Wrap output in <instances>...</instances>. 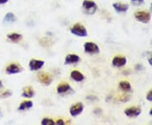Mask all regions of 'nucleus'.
Wrapping results in <instances>:
<instances>
[{
	"instance_id": "28",
	"label": "nucleus",
	"mask_w": 152,
	"mask_h": 125,
	"mask_svg": "<svg viewBox=\"0 0 152 125\" xmlns=\"http://www.w3.org/2000/svg\"><path fill=\"white\" fill-rule=\"evenodd\" d=\"M150 115H151V116H152V107H151V109L150 110Z\"/></svg>"
},
{
	"instance_id": "27",
	"label": "nucleus",
	"mask_w": 152,
	"mask_h": 125,
	"mask_svg": "<svg viewBox=\"0 0 152 125\" xmlns=\"http://www.w3.org/2000/svg\"><path fill=\"white\" fill-rule=\"evenodd\" d=\"M3 87V81L2 80H0V89Z\"/></svg>"
},
{
	"instance_id": "6",
	"label": "nucleus",
	"mask_w": 152,
	"mask_h": 125,
	"mask_svg": "<svg viewBox=\"0 0 152 125\" xmlns=\"http://www.w3.org/2000/svg\"><path fill=\"white\" fill-rule=\"evenodd\" d=\"M44 61L41 59H33L30 60L29 62V68L32 71H37L39 69H41L44 66Z\"/></svg>"
},
{
	"instance_id": "29",
	"label": "nucleus",
	"mask_w": 152,
	"mask_h": 125,
	"mask_svg": "<svg viewBox=\"0 0 152 125\" xmlns=\"http://www.w3.org/2000/svg\"><path fill=\"white\" fill-rule=\"evenodd\" d=\"M151 10H152V3H151Z\"/></svg>"
},
{
	"instance_id": "14",
	"label": "nucleus",
	"mask_w": 152,
	"mask_h": 125,
	"mask_svg": "<svg viewBox=\"0 0 152 125\" xmlns=\"http://www.w3.org/2000/svg\"><path fill=\"white\" fill-rule=\"evenodd\" d=\"M114 10L118 13H124L129 10V5L123 3H115L113 4Z\"/></svg>"
},
{
	"instance_id": "13",
	"label": "nucleus",
	"mask_w": 152,
	"mask_h": 125,
	"mask_svg": "<svg viewBox=\"0 0 152 125\" xmlns=\"http://www.w3.org/2000/svg\"><path fill=\"white\" fill-rule=\"evenodd\" d=\"M70 77L72 80H74L76 82H81L85 80V75L81 72L78 70H73L70 73Z\"/></svg>"
},
{
	"instance_id": "19",
	"label": "nucleus",
	"mask_w": 152,
	"mask_h": 125,
	"mask_svg": "<svg viewBox=\"0 0 152 125\" xmlns=\"http://www.w3.org/2000/svg\"><path fill=\"white\" fill-rule=\"evenodd\" d=\"M119 89L123 91H129L131 90L130 83L127 80H123L119 83Z\"/></svg>"
},
{
	"instance_id": "20",
	"label": "nucleus",
	"mask_w": 152,
	"mask_h": 125,
	"mask_svg": "<svg viewBox=\"0 0 152 125\" xmlns=\"http://www.w3.org/2000/svg\"><path fill=\"white\" fill-rule=\"evenodd\" d=\"M41 124L42 125H51V124H55V121H53L51 118H44L41 121Z\"/></svg>"
},
{
	"instance_id": "16",
	"label": "nucleus",
	"mask_w": 152,
	"mask_h": 125,
	"mask_svg": "<svg viewBox=\"0 0 152 125\" xmlns=\"http://www.w3.org/2000/svg\"><path fill=\"white\" fill-rule=\"evenodd\" d=\"M22 37H22L21 34H19V33L16 32L10 33V34L7 35V38L12 42H20L21 40Z\"/></svg>"
},
{
	"instance_id": "31",
	"label": "nucleus",
	"mask_w": 152,
	"mask_h": 125,
	"mask_svg": "<svg viewBox=\"0 0 152 125\" xmlns=\"http://www.w3.org/2000/svg\"><path fill=\"white\" fill-rule=\"evenodd\" d=\"M151 42H152V41H151Z\"/></svg>"
},
{
	"instance_id": "26",
	"label": "nucleus",
	"mask_w": 152,
	"mask_h": 125,
	"mask_svg": "<svg viewBox=\"0 0 152 125\" xmlns=\"http://www.w3.org/2000/svg\"><path fill=\"white\" fill-rule=\"evenodd\" d=\"M148 62H149V64H150L152 66V57H151V58H149Z\"/></svg>"
},
{
	"instance_id": "9",
	"label": "nucleus",
	"mask_w": 152,
	"mask_h": 125,
	"mask_svg": "<svg viewBox=\"0 0 152 125\" xmlns=\"http://www.w3.org/2000/svg\"><path fill=\"white\" fill-rule=\"evenodd\" d=\"M124 113L126 116L129 118H135L141 113V109L137 107H131L125 109Z\"/></svg>"
},
{
	"instance_id": "2",
	"label": "nucleus",
	"mask_w": 152,
	"mask_h": 125,
	"mask_svg": "<svg viewBox=\"0 0 152 125\" xmlns=\"http://www.w3.org/2000/svg\"><path fill=\"white\" fill-rule=\"evenodd\" d=\"M70 32L79 37H86L88 35L86 28L80 23H76L70 28Z\"/></svg>"
},
{
	"instance_id": "11",
	"label": "nucleus",
	"mask_w": 152,
	"mask_h": 125,
	"mask_svg": "<svg viewBox=\"0 0 152 125\" xmlns=\"http://www.w3.org/2000/svg\"><path fill=\"white\" fill-rule=\"evenodd\" d=\"M80 61V58L78 55L75 54V53H70V54H68L66 56L64 63H65V64H75L79 63Z\"/></svg>"
},
{
	"instance_id": "8",
	"label": "nucleus",
	"mask_w": 152,
	"mask_h": 125,
	"mask_svg": "<svg viewBox=\"0 0 152 125\" xmlns=\"http://www.w3.org/2000/svg\"><path fill=\"white\" fill-rule=\"evenodd\" d=\"M38 80L45 86H49L53 81V77L51 76V75L48 73L41 72L38 75Z\"/></svg>"
},
{
	"instance_id": "5",
	"label": "nucleus",
	"mask_w": 152,
	"mask_h": 125,
	"mask_svg": "<svg viewBox=\"0 0 152 125\" xmlns=\"http://www.w3.org/2000/svg\"><path fill=\"white\" fill-rule=\"evenodd\" d=\"M83 111H84V104L82 102H76L70 107L69 114L72 117H77L78 115L81 114Z\"/></svg>"
},
{
	"instance_id": "30",
	"label": "nucleus",
	"mask_w": 152,
	"mask_h": 125,
	"mask_svg": "<svg viewBox=\"0 0 152 125\" xmlns=\"http://www.w3.org/2000/svg\"><path fill=\"white\" fill-rule=\"evenodd\" d=\"M0 117H1V111H0Z\"/></svg>"
},
{
	"instance_id": "4",
	"label": "nucleus",
	"mask_w": 152,
	"mask_h": 125,
	"mask_svg": "<svg viewBox=\"0 0 152 125\" xmlns=\"http://www.w3.org/2000/svg\"><path fill=\"white\" fill-rule=\"evenodd\" d=\"M135 19L139 22H141L144 24H146L151 20V14L146 11H137L134 14Z\"/></svg>"
},
{
	"instance_id": "25",
	"label": "nucleus",
	"mask_w": 152,
	"mask_h": 125,
	"mask_svg": "<svg viewBox=\"0 0 152 125\" xmlns=\"http://www.w3.org/2000/svg\"><path fill=\"white\" fill-rule=\"evenodd\" d=\"M9 2V0H0V5H2V4H5Z\"/></svg>"
},
{
	"instance_id": "10",
	"label": "nucleus",
	"mask_w": 152,
	"mask_h": 125,
	"mask_svg": "<svg viewBox=\"0 0 152 125\" xmlns=\"http://www.w3.org/2000/svg\"><path fill=\"white\" fill-rule=\"evenodd\" d=\"M127 63V59L124 57H122V56H116L114 57L112 61V64L115 67H118V68H121V67H124Z\"/></svg>"
},
{
	"instance_id": "7",
	"label": "nucleus",
	"mask_w": 152,
	"mask_h": 125,
	"mask_svg": "<svg viewBox=\"0 0 152 125\" xmlns=\"http://www.w3.org/2000/svg\"><path fill=\"white\" fill-rule=\"evenodd\" d=\"M22 69H22V67L20 64L13 63V64H9L6 67L5 71L6 73L9 74V75H15V74L20 73Z\"/></svg>"
},
{
	"instance_id": "23",
	"label": "nucleus",
	"mask_w": 152,
	"mask_h": 125,
	"mask_svg": "<svg viewBox=\"0 0 152 125\" xmlns=\"http://www.w3.org/2000/svg\"><path fill=\"white\" fill-rule=\"evenodd\" d=\"M131 2H132L134 4H135V5H139V4L144 3V0H131Z\"/></svg>"
},
{
	"instance_id": "22",
	"label": "nucleus",
	"mask_w": 152,
	"mask_h": 125,
	"mask_svg": "<svg viewBox=\"0 0 152 125\" xmlns=\"http://www.w3.org/2000/svg\"><path fill=\"white\" fill-rule=\"evenodd\" d=\"M146 99L149 102H152V89L146 95Z\"/></svg>"
},
{
	"instance_id": "24",
	"label": "nucleus",
	"mask_w": 152,
	"mask_h": 125,
	"mask_svg": "<svg viewBox=\"0 0 152 125\" xmlns=\"http://www.w3.org/2000/svg\"><path fill=\"white\" fill-rule=\"evenodd\" d=\"M55 124L64 125L65 124V122H64V120L63 119H58L57 121H55Z\"/></svg>"
},
{
	"instance_id": "1",
	"label": "nucleus",
	"mask_w": 152,
	"mask_h": 125,
	"mask_svg": "<svg viewBox=\"0 0 152 125\" xmlns=\"http://www.w3.org/2000/svg\"><path fill=\"white\" fill-rule=\"evenodd\" d=\"M82 8L84 12L89 15H92L97 10V5L92 0H84L82 2Z\"/></svg>"
},
{
	"instance_id": "12",
	"label": "nucleus",
	"mask_w": 152,
	"mask_h": 125,
	"mask_svg": "<svg viewBox=\"0 0 152 125\" xmlns=\"http://www.w3.org/2000/svg\"><path fill=\"white\" fill-rule=\"evenodd\" d=\"M71 90L70 85L67 82H62L57 86V92L58 94H65Z\"/></svg>"
},
{
	"instance_id": "18",
	"label": "nucleus",
	"mask_w": 152,
	"mask_h": 125,
	"mask_svg": "<svg viewBox=\"0 0 152 125\" xmlns=\"http://www.w3.org/2000/svg\"><path fill=\"white\" fill-rule=\"evenodd\" d=\"M16 21V16L14 13L9 12L7 13L4 17V23L9 24V23H14Z\"/></svg>"
},
{
	"instance_id": "15",
	"label": "nucleus",
	"mask_w": 152,
	"mask_h": 125,
	"mask_svg": "<svg viewBox=\"0 0 152 125\" xmlns=\"http://www.w3.org/2000/svg\"><path fill=\"white\" fill-rule=\"evenodd\" d=\"M35 95V91L31 86H26L23 89L21 96L25 98H32Z\"/></svg>"
},
{
	"instance_id": "17",
	"label": "nucleus",
	"mask_w": 152,
	"mask_h": 125,
	"mask_svg": "<svg viewBox=\"0 0 152 125\" xmlns=\"http://www.w3.org/2000/svg\"><path fill=\"white\" fill-rule=\"evenodd\" d=\"M33 107V102L30 100H26L24 102H22L20 104L18 110L19 111H25V110H28L31 109Z\"/></svg>"
},
{
	"instance_id": "3",
	"label": "nucleus",
	"mask_w": 152,
	"mask_h": 125,
	"mask_svg": "<svg viewBox=\"0 0 152 125\" xmlns=\"http://www.w3.org/2000/svg\"><path fill=\"white\" fill-rule=\"evenodd\" d=\"M84 50L89 54H97L100 53V48L97 44L92 42H86L84 44Z\"/></svg>"
},
{
	"instance_id": "21",
	"label": "nucleus",
	"mask_w": 152,
	"mask_h": 125,
	"mask_svg": "<svg viewBox=\"0 0 152 125\" xmlns=\"http://www.w3.org/2000/svg\"><path fill=\"white\" fill-rule=\"evenodd\" d=\"M11 95H12V92H11L10 90H7L5 91H4V92H2L0 94V97L1 98H8Z\"/></svg>"
}]
</instances>
